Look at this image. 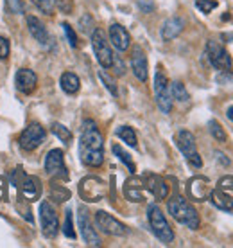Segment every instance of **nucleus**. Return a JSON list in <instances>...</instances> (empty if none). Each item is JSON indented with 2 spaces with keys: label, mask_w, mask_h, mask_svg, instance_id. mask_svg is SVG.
I'll return each instance as SVG.
<instances>
[{
  "label": "nucleus",
  "mask_w": 233,
  "mask_h": 248,
  "mask_svg": "<svg viewBox=\"0 0 233 248\" xmlns=\"http://www.w3.org/2000/svg\"><path fill=\"white\" fill-rule=\"evenodd\" d=\"M111 149H113V153L116 155V158H118V160L122 162L124 166H126V168L129 169V173L135 174L136 173V166H135V162H133V158H131V155H129L128 151L120 148L118 144H115V146H113Z\"/></svg>",
  "instance_id": "nucleus-25"
},
{
  "label": "nucleus",
  "mask_w": 233,
  "mask_h": 248,
  "mask_svg": "<svg viewBox=\"0 0 233 248\" xmlns=\"http://www.w3.org/2000/svg\"><path fill=\"white\" fill-rule=\"evenodd\" d=\"M208 130H210V133L214 135L215 140H219V142H226V131H224V128H222L217 121H210Z\"/></svg>",
  "instance_id": "nucleus-30"
},
{
  "label": "nucleus",
  "mask_w": 233,
  "mask_h": 248,
  "mask_svg": "<svg viewBox=\"0 0 233 248\" xmlns=\"http://www.w3.org/2000/svg\"><path fill=\"white\" fill-rule=\"evenodd\" d=\"M79 229H81V236L85 239V243L88 247H101L102 243H101V237H99L97 230L93 229L92 221H90V217H88V212L85 209H81L79 211Z\"/></svg>",
  "instance_id": "nucleus-16"
},
{
  "label": "nucleus",
  "mask_w": 233,
  "mask_h": 248,
  "mask_svg": "<svg viewBox=\"0 0 233 248\" xmlns=\"http://www.w3.org/2000/svg\"><path fill=\"white\" fill-rule=\"evenodd\" d=\"M92 47H93V54H95V58H97L99 65H101L102 68H110L111 63H113V50H111L110 42H108L104 31L93 29L92 31Z\"/></svg>",
  "instance_id": "nucleus-5"
},
{
  "label": "nucleus",
  "mask_w": 233,
  "mask_h": 248,
  "mask_svg": "<svg viewBox=\"0 0 233 248\" xmlns=\"http://www.w3.org/2000/svg\"><path fill=\"white\" fill-rule=\"evenodd\" d=\"M185 29V20L178 18V16H172V18L165 20V24L161 25V38L169 42V40H174L176 36L181 34V31Z\"/></svg>",
  "instance_id": "nucleus-22"
},
{
  "label": "nucleus",
  "mask_w": 233,
  "mask_h": 248,
  "mask_svg": "<svg viewBox=\"0 0 233 248\" xmlns=\"http://www.w3.org/2000/svg\"><path fill=\"white\" fill-rule=\"evenodd\" d=\"M45 171L50 178L54 180H68V171L65 166V158H63L61 149H50L47 156H45Z\"/></svg>",
  "instance_id": "nucleus-10"
},
{
  "label": "nucleus",
  "mask_w": 233,
  "mask_h": 248,
  "mask_svg": "<svg viewBox=\"0 0 233 248\" xmlns=\"http://www.w3.org/2000/svg\"><path fill=\"white\" fill-rule=\"evenodd\" d=\"M154 97H156V105L161 110V113H171L172 110V95H171V85L167 76L158 70L154 76Z\"/></svg>",
  "instance_id": "nucleus-7"
},
{
  "label": "nucleus",
  "mask_w": 233,
  "mask_h": 248,
  "mask_svg": "<svg viewBox=\"0 0 233 248\" xmlns=\"http://www.w3.org/2000/svg\"><path fill=\"white\" fill-rule=\"evenodd\" d=\"M217 189H221L222 192H226L228 196L233 198V176H222L221 180L217 182Z\"/></svg>",
  "instance_id": "nucleus-34"
},
{
  "label": "nucleus",
  "mask_w": 233,
  "mask_h": 248,
  "mask_svg": "<svg viewBox=\"0 0 233 248\" xmlns=\"http://www.w3.org/2000/svg\"><path fill=\"white\" fill-rule=\"evenodd\" d=\"M174 142H176V146H178V149L183 153V156L189 160V164H190L192 168H201L203 166V160L201 156H199V153H197L196 149V139H194V135H192L189 130H179L178 133H176V137H174Z\"/></svg>",
  "instance_id": "nucleus-4"
},
{
  "label": "nucleus",
  "mask_w": 233,
  "mask_h": 248,
  "mask_svg": "<svg viewBox=\"0 0 233 248\" xmlns=\"http://www.w3.org/2000/svg\"><path fill=\"white\" fill-rule=\"evenodd\" d=\"M144 180L142 178H136V176H131L129 180H126L124 184V196L129 200V202H135V203H140L146 200L144 196Z\"/></svg>",
  "instance_id": "nucleus-21"
},
{
  "label": "nucleus",
  "mask_w": 233,
  "mask_h": 248,
  "mask_svg": "<svg viewBox=\"0 0 233 248\" xmlns=\"http://www.w3.org/2000/svg\"><path fill=\"white\" fill-rule=\"evenodd\" d=\"M196 7L201 13L208 15V13H212L217 7V2L215 0H196Z\"/></svg>",
  "instance_id": "nucleus-36"
},
{
  "label": "nucleus",
  "mask_w": 233,
  "mask_h": 248,
  "mask_svg": "<svg viewBox=\"0 0 233 248\" xmlns=\"http://www.w3.org/2000/svg\"><path fill=\"white\" fill-rule=\"evenodd\" d=\"M32 4L45 15H52L54 11V0H32Z\"/></svg>",
  "instance_id": "nucleus-35"
},
{
  "label": "nucleus",
  "mask_w": 233,
  "mask_h": 248,
  "mask_svg": "<svg viewBox=\"0 0 233 248\" xmlns=\"http://www.w3.org/2000/svg\"><path fill=\"white\" fill-rule=\"evenodd\" d=\"M208 198H210V202H212V205L217 207L219 211L233 212V198L228 196L226 192H222L221 189H212Z\"/></svg>",
  "instance_id": "nucleus-23"
},
{
  "label": "nucleus",
  "mask_w": 233,
  "mask_h": 248,
  "mask_svg": "<svg viewBox=\"0 0 233 248\" xmlns=\"http://www.w3.org/2000/svg\"><path fill=\"white\" fill-rule=\"evenodd\" d=\"M63 234L70 239H75V230L74 223H72V211H67V216H65V223H63Z\"/></svg>",
  "instance_id": "nucleus-32"
},
{
  "label": "nucleus",
  "mask_w": 233,
  "mask_h": 248,
  "mask_svg": "<svg viewBox=\"0 0 233 248\" xmlns=\"http://www.w3.org/2000/svg\"><path fill=\"white\" fill-rule=\"evenodd\" d=\"M27 27H29L31 36L36 40L38 44L43 45V47H50L52 38H50L49 31H47V27H45L42 20L36 18V16H27Z\"/></svg>",
  "instance_id": "nucleus-18"
},
{
  "label": "nucleus",
  "mask_w": 233,
  "mask_h": 248,
  "mask_svg": "<svg viewBox=\"0 0 233 248\" xmlns=\"http://www.w3.org/2000/svg\"><path fill=\"white\" fill-rule=\"evenodd\" d=\"M131 70L138 81H147L149 76V67H147V56L140 47H135L131 52Z\"/></svg>",
  "instance_id": "nucleus-17"
},
{
  "label": "nucleus",
  "mask_w": 233,
  "mask_h": 248,
  "mask_svg": "<svg viewBox=\"0 0 233 248\" xmlns=\"http://www.w3.org/2000/svg\"><path fill=\"white\" fill-rule=\"evenodd\" d=\"M15 85L22 93H32L38 85V78L31 68H20L15 76Z\"/></svg>",
  "instance_id": "nucleus-19"
},
{
  "label": "nucleus",
  "mask_w": 233,
  "mask_h": 248,
  "mask_svg": "<svg viewBox=\"0 0 233 248\" xmlns=\"http://www.w3.org/2000/svg\"><path fill=\"white\" fill-rule=\"evenodd\" d=\"M99 78H101V81L104 83V87L110 90L113 95H118V90H116V85L115 81H113V78H111L110 74H106L104 70H99Z\"/></svg>",
  "instance_id": "nucleus-33"
},
{
  "label": "nucleus",
  "mask_w": 233,
  "mask_h": 248,
  "mask_svg": "<svg viewBox=\"0 0 233 248\" xmlns=\"http://www.w3.org/2000/svg\"><path fill=\"white\" fill-rule=\"evenodd\" d=\"M56 7L65 15H70L74 11V2L72 0H56Z\"/></svg>",
  "instance_id": "nucleus-37"
},
{
  "label": "nucleus",
  "mask_w": 233,
  "mask_h": 248,
  "mask_svg": "<svg viewBox=\"0 0 233 248\" xmlns=\"http://www.w3.org/2000/svg\"><path fill=\"white\" fill-rule=\"evenodd\" d=\"M108 194V186L97 176H86L79 184V196L85 202H99Z\"/></svg>",
  "instance_id": "nucleus-6"
},
{
  "label": "nucleus",
  "mask_w": 233,
  "mask_h": 248,
  "mask_svg": "<svg viewBox=\"0 0 233 248\" xmlns=\"http://www.w3.org/2000/svg\"><path fill=\"white\" fill-rule=\"evenodd\" d=\"M20 198L27 200V202H36L42 196V180L38 176H31V174H25V178L22 180L18 187Z\"/></svg>",
  "instance_id": "nucleus-14"
},
{
  "label": "nucleus",
  "mask_w": 233,
  "mask_h": 248,
  "mask_svg": "<svg viewBox=\"0 0 233 248\" xmlns=\"http://www.w3.org/2000/svg\"><path fill=\"white\" fill-rule=\"evenodd\" d=\"M79 156L81 162L88 168H101L104 162V140L92 119H86L81 128Z\"/></svg>",
  "instance_id": "nucleus-1"
},
{
  "label": "nucleus",
  "mask_w": 233,
  "mask_h": 248,
  "mask_svg": "<svg viewBox=\"0 0 233 248\" xmlns=\"http://www.w3.org/2000/svg\"><path fill=\"white\" fill-rule=\"evenodd\" d=\"M115 133L118 139H122V142H126L131 148H136V144H138L136 142V133L131 126H118Z\"/></svg>",
  "instance_id": "nucleus-26"
},
{
  "label": "nucleus",
  "mask_w": 233,
  "mask_h": 248,
  "mask_svg": "<svg viewBox=\"0 0 233 248\" xmlns=\"http://www.w3.org/2000/svg\"><path fill=\"white\" fill-rule=\"evenodd\" d=\"M52 133H54L63 144H67V146L72 142V131L68 130L67 126H63V124H59V123L52 124Z\"/></svg>",
  "instance_id": "nucleus-29"
},
{
  "label": "nucleus",
  "mask_w": 233,
  "mask_h": 248,
  "mask_svg": "<svg viewBox=\"0 0 233 248\" xmlns=\"http://www.w3.org/2000/svg\"><path fill=\"white\" fill-rule=\"evenodd\" d=\"M59 83H61L63 92L70 93V95L77 93V92H79V88H81V81H79V78L74 74V72H65V74L61 76Z\"/></svg>",
  "instance_id": "nucleus-24"
},
{
  "label": "nucleus",
  "mask_w": 233,
  "mask_h": 248,
  "mask_svg": "<svg viewBox=\"0 0 233 248\" xmlns=\"http://www.w3.org/2000/svg\"><path fill=\"white\" fill-rule=\"evenodd\" d=\"M95 225H97L99 230H102L108 236H116V237L128 236V227L104 211L95 212Z\"/></svg>",
  "instance_id": "nucleus-12"
},
{
  "label": "nucleus",
  "mask_w": 233,
  "mask_h": 248,
  "mask_svg": "<svg viewBox=\"0 0 233 248\" xmlns=\"http://www.w3.org/2000/svg\"><path fill=\"white\" fill-rule=\"evenodd\" d=\"M70 198V191L65 189L63 186H58V184H52L50 186V200H54L56 203H63Z\"/></svg>",
  "instance_id": "nucleus-28"
},
{
  "label": "nucleus",
  "mask_w": 233,
  "mask_h": 248,
  "mask_svg": "<svg viewBox=\"0 0 233 248\" xmlns=\"http://www.w3.org/2000/svg\"><path fill=\"white\" fill-rule=\"evenodd\" d=\"M61 27H63V32H65V36H67V42L70 44V47H72V49H77V45H79V40H77V34H75V31L68 24H61Z\"/></svg>",
  "instance_id": "nucleus-31"
},
{
  "label": "nucleus",
  "mask_w": 233,
  "mask_h": 248,
  "mask_svg": "<svg viewBox=\"0 0 233 248\" xmlns=\"http://www.w3.org/2000/svg\"><path fill=\"white\" fill-rule=\"evenodd\" d=\"M142 180H144L146 189L156 198V202H161L169 196V186H167L165 178H161L160 174H146Z\"/></svg>",
  "instance_id": "nucleus-15"
},
{
  "label": "nucleus",
  "mask_w": 233,
  "mask_h": 248,
  "mask_svg": "<svg viewBox=\"0 0 233 248\" xmlns=\"http://www.w3.org/2000/svg\"><path fill=\"white\" fill-rule=\"evenodd\" d=\"M40 221H42V230L45 237H52L58 236L59 232V217H58V212H56L54 205L50 202H42L40 203Z\"/></svg>",
  "instance_id": "nucleus-8"
},
{
  "label": "nucleus",
  "mask_w": 233,
  "mask_h": 248,
  "mask_svg": "<svg viewBox=\"0 0 233 248\" xmlns=\"http://www.w3.org/2000/svg\"><path fill=\"white\" fill-rule=\"evenodd\" d=\"M226 115H228V119H230V121H233V105L230 106V108H228V112H226Z\"/></svg>",
  "instance_id": "nucleus-45"
},
{
  "label": "nucleus",
  "mask_w": 233,
  "mask_h": 248,
  "mask_svg": "<svg viewBox=\"0 0 233 248\" xmlns=\"http://www.w3.org/2000/svg\"><path fill=\"white\" fill-rule=\"evenodd\" d=\"M24 178H25V171L22 168H16L11 173V176H9V180H11V184L15 187H18L20 184H22V180H24Z\"/></svg>",
  "instance_id": "nucleus-38"
},
{
  "label": "nucleus",
  "mask_w": 233,
  "mask_h": 248,
  "mask_svg": "<svg viewBox=\"0 0 233 248\" xmlns=\"http://www.w3.org/2000/svg\"><path fill=\"white\" fill-rule=\"evenodd\" d=\"M215 156H217V160L221 162V164H224V166H230V160H228V158H224V155H222V153H219V151H217V153H215Z\"/></svg>",
  "instance_id": "nucleus-44"
},
{
  "label": "nucleus",
  "mask_w": 233,
  "mask_h": 248,
  "mask_svg": "<svg viewBox=\"0 0 233 248\" xmlns=\"http://www.w3.org/2000/svg\"><path fill=\"white\" fill-rule=\"evenodd\" d=\"M171 95L172 99L179 101V103H189V92L183 83H179V81H174L171 85Z\"/></svg>",
  "instance_id": "nucleus-27"
},
{
  "label": "nucleus",
  "mask_w": 233,
  "mask_h": 248,
  "mask_svg": "<svg viewBox=\"0 0 233 248\" xmlns=\"http://www.w3.org/2000/svg\"><path fill=\"white\" fill-rule=\"evenodd\" d=\"M47 139V131L43 130L40 124H29L18 137V144L24 151H34L36 148H40Z\"/></svg>",
  "instance_id": "nucleus-11"
},
{
  "label": "nucleus",
  "mask_w": 233,
  "mask_h": 248,
  "mask_svg": "<svg viewBox=\"0 0 233 248\" xmlns=\"http://www.w3.org/2000/svg\"><path fill=\"white\" fill-rule=\"evenodd\" d=\"M167 209H169V214H171L178 223L185 225L192 230L199 229V214L194 209V205L185 200L183 196H172L169 202H167Z\"/></svg>",
  "instance_id": "nucleus-2"
},
{
  "label": "nucleus",
  "mask_w": 233,
  "mask_h": 248,
  "mask_svg": "<svg viewBox=\"0 0 233 248\" xmlns=\"http://www.w3.org/2000/svg\"><path fill=\"white\" fill-rule=\"evenodd\" d=\"M210 192H212V186H210V180L206 176H194L187 182V194L194 202L208 200Z\"/></svg>",
  "instance_id": "nucleus-13"
},
{
  "label": "nucleus",
  "mask_w": 233,
  "mask_h": 248,
  "mask_svg": "<svg viewBox=\"0 0 233 248\" xmlns=\"http://www.w3.org/2000/svg\"><path fill=\"white\" fill-rule=\"evenodd\" d=\"M9 56V40L0 36V60H6Z\"/></svg>",
  "instance_id": "nucleus-41"
},
{
  "label": "nucleus",
  "mask_w": 233,
  "mask_h": 248,
  "mask_svg": "<svg viewBox=\"0 0 233 248\" xmlns=\"http://www.w3.org/2000/svg\"><path fill=\"white\" fill-rule=\"evenodd\" d=\"M7 4V9L15 15H20V13L24 11V4H22V0H6Z\"/></svg>",
  "instance_id": "nucleus-39"
},
{
  "label": "nucleus",
  "mask_w": 233,
  "mask_h": 248,
  "mask_svg": "<svg viewBox=\"0 0 233 248\" xmlns=\"http://www.w3.org/2000/svg\"><path fill=\"white\" fill-rule=\"evenodd\" d=\"M147 219H149V225H151V230H153V234L158 237L161 243H169L174 241V232H172L171 225L167 221L165 214L161 212L156 203H151L147 207Z\"/></svg>",
  "instance_id": "nucleus-3"
},
{
  "label": "nucleus",
  "mask_w": 233,
  "mask_h": 248,
  "mask_svg": "<svg viewBox=\"0 0 233 248\" xmlns=\"http://www.w3.org/2000/svg\"><path fill=\"white\" fill-rule=\"evenodd\" d=\"M206 58H208L210 65L221 72H230V68L233 65L232 56L228 54V50L214 40H210L206 44Z\"/></svg>",
  "instance_id": "nucleus-9"
},
{
  "label": "nucleus",
  "mask_w": 233,
  "mask_h": 248,
  "mask_svg": "<svg viewBox=\"0 0 233 248\" xmlns=\"http://www.w3.org/2000/svg\"><path fill=\"white\" fill-rule=\"evenodd\" d=\"M110 42L113 44L118 52H124V50L129 49L131 45V36L126 27H122L120 24H111L110 25Z\"/></svg>",
  "instance_id": "nucleus-20"
},
{
  "label": "nucleus",
  "mask_w": 233,
  "mask_h": 248,
  "mask_svg": "<svg viewBox=\"0 0 233 248\" xmlns=\"http://www.w3.org/2000/svg\"><path fill=\"white\" fill-rule=\"evenodd\" d=\"M79 27L83 32H90V29L93 27V20L90 15H85V16H81L79 20Z\"/></svg>",
  "instance_id": "nucleus-40"
},
{
  "label": "nucleus",
  "mask_w": 233,
  "mask_h": 248,
  "mask_svg": "<svg viewBox=\"0 0 233 248\" xmlns=\"http://www.w3.org/2000/svg\"><path fill=\"white\" fill-rule=\"evenodd\" d=\"M110 68H113V70H115L116 76H122L124 74V63L120 62V58L115 56V54H113V63H111Z\"/></svg>",
  "instance_id": "nucleus-42"
},
{
  "label": "nucleus",
  "mask_w": 233,
  "mask_h": 248,
  "mask_svg": "<svg viewBox=\"0 0 233 248\" xmlns=\"http://www.w3.org/2000/svg\"><path fill=\"white\" fill-rule=\"evenodd\" d=\"M138 7H140L144 13H151L154 9V4L149 2V0H138Z\"/></svg>",
  "instance_id": "nucleus-43"
}]
</instances>
